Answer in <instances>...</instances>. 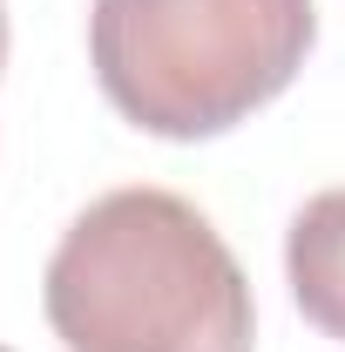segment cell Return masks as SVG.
<instances>
[{
  "label": "cell",
  "instance_id": "cell-1",
  "mask_svg": "<svg viewBox=\"0 0 345 352\" xmlns=\"http://www.w3.org/2000/svg\"><path fill=\"white\" fill-rule=\"evenodd\" d=\"M68 352H251V278L176 190H109L61 230L41 278Z\"/></svg>",
  "mask_w": 345,
  "mask_h": 352
},
{
  "label": "cell",
  "instance_id": "cell-2",
  "mask_svg": "<svg viewBox=\"0 0 345 352\" xmlns=\"http://www.w3.org/2000/svg\"><path fill=\"white\" fill-rule=\"evenodd\" d=\"M318 41L311 0H95L88 61L115 116L163 142L237 129Z\"/></svg>",
  "mask_w": 345,
  "mask_h": 352
},
{
  "label": "cell",
  "instance_id": "cell-3",
  "mask_svg": "<svg viewBox=\"0 0 345 352\" xmlns=\"http://www.w3.org/2000/svg\"><path fill=\"white\" fill-rule=\"evenodd\" d=\"M285 278H291V298H298L304 318L325 339H345V183L339 190H318L291 217Z\"/></svg>",
  "mask_w": 345,
  "mask_h": 352
},
{
  "label": "cell",
  "instance_id": "cell-4",
  "mask_svg": "<svg viewBox=\"0 0 345 352\" xmlns=\"http://www.w3.org/2000/svg\"><path fill=\"white\" fill-rule=\"evenodd\" d=\"M0 68H7V0H0Z\"/></svg>",
  "mask_w": 345,
  "mask_h": 352
},
{
  "label": "cell",
  "instance_id": "cell-5",
  "mask_svg": "<svg viewBox=\"0 0 345 352\" xmlns=\"http://www.w3.org/2000/svg\"><path fill=\"white\" fill-rule=\"evenodd\" d=\"M0 352H7V346H0Z\"/></svg>",
  "mask_w": 345,
  "mask_h": 352
}]
</instances>
